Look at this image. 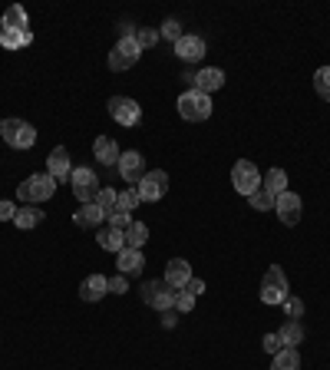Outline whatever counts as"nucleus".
<instances>
[{
  "mask_svg": "<svg viewBox=\"0 0 330 370\" xmlns=\"http://www.w3.org/2000/svg\"><path fill=\"white\" fill-rule=\"evenodd\" d=\"M53 192H57V179L47 175V172H40V175H30L17 185V199L23 205H40V202L53 199Z\"/></svg>",
  "mask_w": 330,
  "mask_h": 370,
  "instance_id": "nucleus-1",
  "label": "nucleus"
},
{
  "mask_svg": "<svg viewBox=\"0 0 330 370\" xmlns=\"http://www.w3.org/2000/svg\"><path fill=\"white\" fill-rule=\"evenodd\" d=\"M291 298V288H287V278H284V268L281 265H271L264 271V281H261V301L277 308Z\"/></svg>",
  "mask_w": 330,
  "mask_h": 370,
  "instance_id": "nucleus-2",
  "label": "nucleus"
},
{
  "mask_svg": "<svg viewBox=\"0 0 330 370\" xmlns=\"http://www.w3.org/2000/svg\"><path fill=\"white\" fill-rule=\"evenodd\" d=\"M0 136H4V143L10 149H30V146L37 143V129L30 123H23V119H13V116L0 123Z\"/></svg>",
  "mask_w": 330,
  "mask_h": 370,
  "instance_id": "nucleus-3",
  "label": "nucleus"
},
{
  "mask_svg": "<svg viewBox=\"0 0 330 370\" xmlns=\"http://www.w3.org/2000/svg\"><path fill=\"white\" fill-rule=\"evenodd\" d=\"M179 116L189 119V123H205L211 116V96L198 93V89H189V93L179 96Z\"/></svg>",
  "mask_w": 330,
  "mask_h": 370,
  "instance_id": "nucleus-4",
  "label": "nucleus"
},
{
  "mask_svg": "<svg viewBox=\"0 0 330 370\" xmlns=\"http://www.w3.org/2000/svg\"><path fill=\"white\" fill-rule=\"evenodd\" d=\"M139 57H142V50H139V43H136V37H119V43H116L113 53H109V70H113V73L132 70L139 63Z\"/></svg>",
  "mask_w": 330,
  "mask_h": 370,
  "instance_id": "nucleus-5",
  "label": "nucleus"
},
{
  "mask_svg": "<svg viewBox=\"0 0 330 370\" xmlns=\"http://www.w3.org/2000/svg\"><path fill=\"white\" fill-rule=\"evenodd\" d=\"M139 291H142V301L162 314H169L172 308H175V295H179V291H172L165 281H145Z\"/></svg>",
  "mask_w": 330,
  "mask_h": 370,
  "instance_id": "nucleus-6",
  "label": "nucleus"
},
{
  "mask_svg": "<svg viewBox=\"0 0 330 370\" xmlns=\"http://www.w3.org/2000/svg\"><path fill=\"white\" fill-rule=\"evenodd\" d=\"M70 185H73V195L79 199V205H86V202H96V195H99V179H96L93 169H86V165H79V169H73V175H70Z\"/></svg>",
  "mask_w": 330,
  "mask_h": 370,
  "instance_id": "nucleus-7",
  "label": "nucleus"
},
{
  "mask_svg": "<svg viewBox=\"0 0 330 370\" xmlns=\"http://www.w3.org/2000/svg\"><path fill=\"white\" fill-rule=\"evenodd\" d=\"M231 185H235V192H241V195H251V192L261 189V172H258L255 162H235V169H231Z\"/></svg>",
  "mask_w": 330,
  "mask_h": 370,
  "instance_id": "nucleus-8",
  "label": "nucleus"
},
{
  "mask_svg": "<svg viewBox=\"0 0 330 370\" xmlns=\"http://www.w3.org/2000/svg\"><path fill=\"white\" fill-rule=\"evenodd\" d=\"M165 189H169V175H165L162 169H149L139 179V185H136L139 202H159L162 195H165Z\"/></svg>",
  "mask_w": 330,
  "mask_h": 370,
  "instance_id": "nucleus-9",
  "label": "nucleus"
},
{
  "mask_svg": "<svg viewBox=\"0 0 330 370\" xmlns=\"http://www.w3.org/2000/svg\"><path fill=\"white\" fill-rule=\"evenodd\" d=\"M109 116H113L119 126L132 129V126H139V119H142V106L136 103V99H129V96H113V99H109Z\"/></svg>",
  "mask_w": 330,
  "mask_h": 370,
  "instance_id": "nucleus-10",
  "label": "nucleus"
},
{
  "mask_svg": "<svg viewBox=\"0 0 330 370\" xmlns=\"http://www.w3.org/2000/svg\"><path fill=\"white\" fill-rule=\"evenodd\" d=\"M301 195H294L291 189L284 192V195H277V202H274V212H277V219L284 222V225H297L301 222Z\"/></svg>",
  "mask_w": 330,
  "mask_h": 370,
  "instance_id": "nucleus-11",
  "label": "nucleus"
},
{
  "mask_svg": "<svg viewBox=\"0 0 330 370\" xmlns=\"http://www.w3.org/2000/svg\"><path fill=\"white\" fill-rule=\"evenodd\" d=\"M172 291H185V285L192 281V265L185 258H172L169 265H165V278H162Z\"/></svg>",
  "mask_w": 330,
  "mask_h": 370,
  "instance_id": "nucleus-12",
  "label": "nucleus"
},
{
  "mask_svg": "<svg viewBox=\"0 0 330 370\" xmlns=\"http://www.w3.org/2000/svg\"><path fill=\"white\" fill-rule=\"evenodd\" d=\"M145 159H142L139 152H123V159H119V175H123L126 182H129L132 189L139 185V179L145 175Z\"/></svg>",
  "mask_w": 330,
  "mask_h": 370,
  "instance_id": "nucleus-13",
  "label": "nucleus"
},
{
  "mask_svg": "<svg viewBox=\"0 0 330 370\" xmlns=\"http://www.w3.org/2000/svg\"><path fill=\"white\" fill-rule=\"evenodd\" d=\"M221 86H225V73H221L218 67L198 70L195 80H192V89H198V93H205V96H211L215 89H221Z\"/></svg>",
  "mask_w": 330,
  "mask_h": 370,
  "instance_id": "nucleus-14",
  "label": "nucleus"
},
{
  "mask_svg": "<svg viewBox=\"0 0 330 370\" xmlns=\"http://www.w3.org/2000/svg\"><path fill=\"white\" fill-rule=\"evenodd\" d=\"M47 175H53L57 182H66L70 175H73V162H70V152H66L63 146H57V149L50 152V159H47Z\"/></svg>",
  "mask_w": 330,
  "mask_h": 370,
  "instance_id": "nucleus-15",
  "label": "nucleus"
},
{
  "mask_svg": "<svg viewBox=\"0 0 330 370\" xmlns=\"http://www.w3.org/2000/svg\"><path fill=\"white\" fill-rule=\"evenodd\" d=\"M175 57L185 60V63H198V60L205 57V40L192 37V33H182V40L175 43Z\"/></svg>",
  "mask_w": 330,
  "mask_h": 370,
  "instance_id": "nucleus-16",
  "label": "nucleus"
},
{
  "mask_svg": "<svg viewBox=\"0 0 330 370\" xmlns=\"http://www.w3.org/2000/svg\"><path fill=\"white\" fill-rule=\"evenodd\" d=\"M93 156L103 165H119V159H123V152H119V146H116V139H109V136H99L93 143Z\"/></svg>",
  "mask_w": 330,
  "mask_h": 370,
  "instance_id": "nucleus-17",
  "label": "nucleus"
},
{
  "mask_svg": "<svg viewBox=\"0 0 330 370\" xmlns=\"http://www.w3.org/2000/svg\"><path fill=\"white\" fill-rule=\"evenodd\" d=\"M106 295H109V278L106 275H89L83 285H79V298H83V301H99V298H106Z\"/></svg>",
  "mask_w": 330,
  "mask_h": 370,
  "instance_id": "nucleus-18",
  "label": "nucleus"
},
{
  "mask_svg": "<svg viewBox=\"0 0 330 370\" xmlns=\"http://www.w3.org/2000/svg\"><path fill=\"white\" fill-rule=\"evenodd\" d=\"M116 261H119V271H123V275H139L142 268H145V258H142L139 248H123V251L116 255Z\"/></svg>",
  "mask_w": 330,
  "mask_h": 370,
  "instance_id": "nucleus-19",
  "label": "nucleus"
},
{
  "mask_svg": "<svg viewBox=\"0 0 330 370\" xmlns=\"http://www.w3.org/2000/svg\"><path fill=\"white\" fill-rule=\"evenodd\" d=\"M33 43L30 30H0V47L4 50H23Z\"/></svg>",
  "mask_w": 330,
  "mask_h": 370,
  "instance_id": "nucleus-20",
  "label": "nucleus"
},
{
  "mask_svg": "<svg viewBox=\"0 0 330 370\" xmlns=\"http://www.w3.org/2000/svg\"><path fill=\"white\" fill-rule=\"evenodd\" d=\"M103 219H106V215L99 212V205H96V202H86V205H79V212H73V222L79 228H96Z\"/></svg>",
  "mask_w": 330,
  "mask_h": 370,
  "instance_id": "nucleus-21",
  "label": "nucleus"
},
{
  "mask_svg": "<svg viewBox=\"0 0 330 370\" xmlns=\"http://www.w3.org/2000/svg\"><path fill=\"white\" fill-rule=\"evenodd\" d=\"M96 241H99V248H106V251H116V255H119V251H123L126 248V232H119V228H103V232H99V235H96Z\"/></svg>",
  "mask_w": 330,
  "mask_h": 370,
  "instance_id": "nucleus-22",
  "label": "nucleus"
},
{
  "mask_svg": "<svg viewBox=\"0 0 330 370\" xmlns=\"http://www.w3.org/2000/svg\"><path fill=\"white\" fill-rule=\"evenodd\" d=\"M47 219V212H40V205H23V209H17V215H13V222H17V228H37L40 222Z\"/></svg>",
  "mask_w": 330,
  "mask_h": 370,
  "instance_id": "nucleus-23",
  "label": "nucleus"
},
{
  "mask_svg": "<svg viewBox=\"0 0 330 370\" xmlns=\"http://www.w3.org/2000/svg\"><path fill=\"white\" fill-rule=\"evenodd\" d=\"M0 27H4V30H30L27 27V10L20 7V4L7 7V10H4V17H0Z\"/></svg>",
  "mask_w": 330,
  "mask_h": 370,
  "instance_id": "nucleus-24",
  "label": "nucleus"
},
{
  "mask_svg": "<svg viewBox=\"0 0 330 370\" xmlns=\"http://www.w3.org/2000/svg\"><path fill=\"white\" fill-rule=\"evenodd\" d=\"M261 185L271 192L274 199H277V195H284V192H287V172H284V169H271L261 179Z\"/></svg>",
  "mask_w": 330,
  "mask_h": 370,
  "instance_id": "nucleus-25",
  "label": "nucleus"
},
{
  "mask_svg": "<svg viewBox=\"0 0 330 370\" xmlns=\"http://www.w3.org/2000/svg\"><path fill=\"white\" fill-rule=\"evenodd\" d=\"M149 241V225H142V222H132L129 228H126V248H139Z\"/></svg>",
  "mask_w": 330,
  "mask_h": 370,
  "instance_id": "nucleus-26",
  "label": "nucleus"
},
{
  "mask_svg": "<svg viewBox=\"0 0 330 370\" xmlns=\"http://www.w3.org/2000/svg\"><path fill=\"white\" fill-rule=\"evenodd\" d=\"M297 367H301V354H297V347H284L281 354H274L271 370H297Z\"/></svg>",
  "mask_w": 330,
  "mask_h": 370,
  "instance_id": "nucleus-27",
  "label": "nucleus"
},
{
  "mask_svg": "<svg viewBox=\"0 0 330 370\" xmlns=\"http://www.w3.org/2000/svg\"><path fill=\"white\" fill-rule=\"evenodd\" d=\"M281 341H284V347H297V344L304 341V327H301V321H287L281 327Z\"/></svg>",
  "mask_w": 330,
  "mask_h": 370,
  "instance_id": "nucleus-28",
  "label": "nucleus"
},
{
  "mask_svg": "<svg viewBox=\"0 0 330 370\" xmlns=\"http://www.w3.org/2000/svg\"><path fill=\"white\" fill-rule=\"evenodd\" d=\"M248 202H251V209H255V212H271V209H274V202H277V199H274L271 192H268V189L261 185L258 192H251V195H248Z\"/></svg>",
  "mask_w": 330,
  "mask_h": 370,
  "instance_id": "nucleus-29",
  "label": "nucleus"
},
{
  "mask_svg": "<svg viewBox=\"0 0 330 370\" xmlns=\"http://www.w3.org/2000/svg\"><path fill=\"white\" fill-rule=\"evenodd\" d=\"M116 199H119V192H116V189H106V185L99 189V195H96V205H99V212H103L106 219H109V215L116 212Z\"/></svg>",
  "mask_w": 330,
  "mask_h": 370,
  "instance_id": "nucleus-30",
  "label": "nucleus"
},
{
  "mask_svg": "<svg viewBox=\"0 0 330 370\" xmlns=\"http://www.w3.org/2000/svg\"><path fill=\"white\" fill-rule=\"evenodd\" d=\"M314 89H317L321 99H327L330 103V67H321L317 73H314Z\"/></svg>",
  "mask_w": 330,
  "mask_h": 370,
  "instance_id": "nucleus-31",
  "label": "nucleus"
},
{
  "mask_svg": "<svg viewBox=\"0 0 330 370\" xmlns=\"http://www.w3.org/2000/svg\"><path fill=\"white\" fill-rule=\"evenodd\" d=\"M139 205V192L129 189V192H119V199H116V212H132Z\"/></svg>",
  "mask_w": 330,
  "mask_h": 370,
  "instance_id": "nucleus-32",
  "label": "nucleus"
},
{
  "mask_svg": "<svg viewBox=\"0 0 330 370\" xmlns=\"http://www.w3.org/2000/svg\"><path fill=\"white\" fill-rule=\"evenodd\" d=\"M281 308H284V314H287V321H297V317L304 314V301H301V298H287Z\"/></svg>",
  "mask_w": 330,
  "mask_h": 370,
  "instance_id": "nucleus-33",
  "label": "nucleus"
},
{
  "mask_svg": "<svg viewBox=\"0 0 330 370\" xmlns=\"http://www.w3.org/2000/svg\"><path fill=\"white\" fill-rule=\"evenodd\" d=\"M132 37H136L139 50H149V47H155V43H159V33H155V30H139V33H132Z\"/></svg>",
  "mask_w": 330,
  "mask_h": 370,
  "instance_id": "nucleus-34",
  "label": "nucleus"
},
{
  "mask_svg": "<svg viewBox=\"0 0 330 370\" xmlns=\"http://www.w3.org/2000/svg\"><path fill=\"white\" fill-rule=\"evenodd\" d=\"M162 37L172 40V43H179L182 40V23L179 20H165V23H162Z\"/></svg>",
  "mask_w": 330,
  "mask_h": 370,
  "instance_id": "nucleus-35",
  "label": "nucleus"
},
{
  "mask_svg": "<svg viewBox=\"0 0 330 370\" xmlns=\"http://www.w3.org/2000/svg\"><path fill=\"white\" fill-rule=\"evenodd\" d=\"M192 308H195V295H192V291H179V295H175V311L189 314Z\"/></svg>",
  "mask_w": 330,
  "mask_h": 370,
  "instance_id": "nucleus-36",
  "label": "nucleus"
},
{
  "mask_svg": "<svg viewBox=\"0 0 330 370\" xmlns=\"http://www.w3.org/2000/svg\"><path fill=\"white\" fill-rule=\"evenodd\" d=\"M261 347H264V351H268V354H281V351H284V341H281V334H264Z\"/></svg>",
  "mask_w": 330,
  "mask_h": 370,
  "instance_id": "nucleus-37",
  "label": "nucleus"
},
{
  "mask_svg": "<svg viewBox=\"0 0 330 370\" xmlns=\"http://www.w3.org/2000/svg\"><path fill=\"white\" fill-rule=\"evenodd\" d=\"M109 225L119 228V232H126V228L132 225V215L129 212H113V215H109Z\"/></svg>",
  "mask_w": 330,
  "mask_h": 370,
  "instance_id": "nucleus-38",
  "label": "nucleus"
},
{
  "mask_svg": "<svg viewBox=\"0 0 330 370\" xmlns=\"http://www.w3.org/2000/svg\"><path fill=\"white\" fill-rule=\"evenodd\" d=\"M109 291H113V295H126V291H129V285H126V278H123V275L109 278Z\"/></svg>",
  "mask_w": 330,
  "mask_h": 370,
  "instance_id": "nucleus-39",
  "label": "nucleus"
},
{
  "mask_svg": "<svg viewBox=\"0 0 330 370\" xmlns=\"http://www.w3.org/2000/svg\"><path fill=\"white\" fill-rule=\"evenodd\" d=\"M17 215V205L13 202H0V222H10Z\"/></svg>",
  "mask_w": 330,
  "mask_h": 370,
  "instance_id": "nucleus-40",
  "label": "nucleus"
},
{
  "mask_svg": "<svg viewBox=\"0 0 330 370\" xmlns=\"http://www.w3.org/2000/svg\"><path fill=\"white\" fill-rule=\"evenodd\" d=\"M185 291H192V295H202V291H205V281H202V278H192L189 285H185Z\"/></svg>",
  "mask_w": 330,
  "mask_h": 370,
  "instance_id": "nucleus-41",
  "label": "nucleus"
}]
</instances>
